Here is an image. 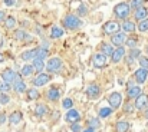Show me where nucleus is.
I'll return each instance as SVG.
<instances>
[{
	"label": "nucleus",
	"mask_w": 148,
	"mask_h": 132,
	"mask_svg": "<svg viewBox=\"0 0 148 132\" xmlns=\"http://www.w3.org/2000/svg\"><path fill=\"white\" fill-rule=\"evenodd\" d=\"M62 25H63V27L68 29V30H76V29H79V27L84 26V22H82L76 14L69 13V14L63 16V19H62Z\"/></svg>",
	"instance_id": "obj_1"
},
{
	"label": "nucleus",
	"mask_w": 148,
	"mask_h": 132,
	"mask_svg": "<svg viewBox=\"0 0 148 132\" xmlns=\"http://www.w3.org/2000/svg\"><path fill=\"white\" fill-rule=\"evenodd\" d=\"M114 14H115V17L119 19V20H128V17H130V14H131V7H130V4L125 3V1H121V3L115 4V7H114Z\"/></svg>",
	"instance_id": "obj_2"
},
{
	"label": "nucleus",
	"mask_w": 148,
	"mask_h": 132,
	"mask_svg": "<svg viewBox=\"0 0 148 132\" xmlns=\"http://www.w3.org/2000/svg\"><path fill=\"white\" fill-rule=\"evenodd\" d=\"M106 101H108V103H109V108H111L112 111H116V109L121 108V105H122V95H121L119 92H111V93L108 95Z\"/></svg>",
	"instance_id": "obj_3"
},
{
	"label": "nucleus",
	"mask_w": 148,
	"mask_h": 132,
	"mask_svg": "<svg viewBox=\"0 0 148 132\" xmlns=\"http://www.w3.org/2000/svg\"><path fill=\"white\" fill-rule=\"evenodd\" d=\"M63 119H65V122H68V124H71V125H72V124H76V122H79V121L82 119V114H81L78 109L72 108V109L66 111V114H65Z\"/></svg>",
	"instance_id": "obj_4"
},
{
	"label": "nucleus",
	"mask_w": 148,
	"mask_h": 132,
	"mask_svg": "<svg viewBox=\"0 0 148 132\" xmlns=\"http://www.w3.org/2000/svg\"><path fill=\"white\" fill-rule=\"evenodd\" d=\"M102 29H103V32L106 35H115V33L121 32V25L116 20H109V22H106L102 26Z\"/></svg>",
	"instance_id": "obj_5"
},
{
	"label": "nucleus",
	"mask_w": 148,
	"mask_h": 132,
	"mask_svg": "<svg viewBox=\"0 0 148 132\" xmlns=\"http://www.w3.org/2000/svg\"><path fill=\"white\" fill-rule=\"evenodd\" d=\"M45 68H46V70H48L49 73H55V72L60 70V68H62V59L58 57V56H56V57H50Z\"/></svg>",
	"instance_id": "obj_6"
},
{
	"label": "nucleus",
	"mask_w": 148,
	"mask_h": 132,
	"mask_svg": "<svg viewBox=\"0 0 148 132\" xmlns=\"http://www.w3.org/2000/svg\"><path fill=\"white\" fill-rule=\"evenodd\" d=\"M127 39H128V36H127V33H124V32H118V33H115V35H111V44L112 46H124L125 42H127Z\"/></svg>",
	"instance_id": "obj_7"
},
{
	"label": "nucleus",
	"mask_w": 148,
	"mask_h": 132,
	"mask_svg": "<svg viewBox=\"0 0 148 132\" xmlns=\"http://www.w3.org/2000/svg\"><path fill=\"white\" fill-rule=\"evenodd\" d=\"M92 63H94V68L95 69H103L108 65V57L103 53H97V55H94Z\"/></svg>",
	"instance_id": "obj_8"
},
{
	"label": "nucleus",
	"mask_w": 148,
	"mask_h": 132,
	"mask_svg": "<svg viewBox=\"0 0 148 132\" xmlns=\"http://www.w3.org/2000/svg\"><path fill=\"white\" fill-rule=\"evenodd\" d=\"M49 82H50V75L49 73H45V72L38 73V76L32 81V83H33V86H35V88L43 86V85H46V83H49Z\"/></svg>",
	"instance_id": "obj_9"
},
{
	"label": "nucleus",
	"mask_w": 148,
	"mask_h": 132,
	"mask_svg": "<svg viewBox=\"0 0 148 132\" xmlns=\"http://www.w3.org/2000/svg\"><path fill=\"white\" fill-rule=\"evenodd\" d=\"M86 96H88L91 101L98 99L99 96H101V88H99V85H97V83L88 85V88H86Z\"/></svg>",
	"instance_id": "obj_10"
},
{
	"label": "nucleus",
	"mask_w": 148,
	"mask_h": 132,
	"mask_svg": "<svg viewBox=\"0 0 148 132\" xmlns=\"http://www.w3.org/2000/svg\"><path fill=\"white\" fill-rule=\"evenodd\" d=\"M0 76H1V81H3V82H7V83L12 85V83L16 81V78L19 76V73H16V72L12 70V69H4Z\"/></svg>",
	"instance_id": "obj_11"
},
{
	"label": "nucleus",
	"mask_w": 148,
	"mask_h": 132,
	"mask_svg": "<svg viewBox=\"0 0 148 132\" xmlns=\"http://www.w3.org/2000/svg\"><path fill=\"white\" fill-rule=\"evenodd\" d=\"M12 89L16 92V93H25L26 90H27V86H26V82L20 78V73H19V76L16 78V81L13 82V86Z\"/></svg>",
	"instance_id": "obj_12"
},
{
	"label": "nucleus",
	"mask_w": 148,
	"mask_h": 132,
	"mask_svg": "<svg viewBox=\"0 0 148 132\" xmlns=\"http://www.w3.org/2000/svg\"><path fill=\"white\" fill-rule=\"evenodd\" d=\"M134 106H135V109H137V111H144V109L148 106V95L141 93V95L135 99Z\"/></svg>",
	"instance_id": "obj_13"
},
{
	"label": "nucleus",
	"mask_w": 148,
	"mask_h": 132,
	"mask_svg": "<svg viewBox=\"0 0 148 132\" xmlns=\"http://www.w3.org/2000/svg\"><path fill=\"white\" fill-rule=\"evenodd\" d=\"M125 55H127V52H125V47H124V46H119V47H116V49L114 50L112 56H111V60H112V63H118V62H121V60L125 57Z\"/></svg>",
	"instance_id": "obj_14"
},
{
	"label": "nucleus",
	"mask_w": 148,
	"mask_h": 132,
	"mask_svg": "<svg viewBox=\"0 0 148 132\" xmlns=\"http://www.w3.org/2000/svg\"><path fill=\"white\" fill-rule=\"evenodd\" d=\"M36 56H38V47H35V49H27V50H25V52L20 53V59H22L23 62L33 60V59H36Z\"/></svg>",
	"instance_id": "obj_15"
},
{
	"label": "nucleus",
	"mask_w": 148,
	"mask_h": 132,
	"mask_svg": "<svg viewBox=\"0 0 148 132\" xmlns=\"http://www.w3.org/2000/svg\"><path fill=\"white\" fill-rule=\"evenodd\" d=\"M134 76H135V81H137L140 85H143V83H145V82H147L148 70H147V69L140 68V69H137V70L134 72Z\"/></svg>",
	"instance_id": "obj_16"
},
{
	"label": "nucleus",
	"mask_w": 148,
	"mask_h": 132,
	"mask_svg": "<svg viewBox=\"0 0 148 132\" xmlns=\"http://www.w3.org/2000/svg\"><path fill=\"white\" fill-rule=\"evenodd\" d=\"M22 119H23V115H22L20 111H13V112L7 116V121H9L10 125H17V124L22 122Z\"/></svg>",
	"instance_id": "obj_17"
},
{
	"label": "nucleus",
	"mask_w": 148,
	"mask_h": 132,
	"mask_svg": "<svg viewBox=\"0 0 148 132\" xmlns=\"http://www.w3.org/2000/svg\"><path fill=\"white\" fill-rule=\"evenodd\" d=\"M46 98H48L49 102H58V101L60 99V90H59V88L52 86V88L46 92Z\"/></svg>",
	"instance_id": "obj_18"
},
{
	"label": "nucleus",
	"mask_w": 148,
	"mask_h": 132,
	"mask_svg": "<svg viewBox=\"0 0 148 132\" xmlns=\"http://www.w3.org/2000/svg\"><path fill=\"white\" fill-rule=\"evenodd\" d=\"M48 114H49L48 105H45V103H36V106H35V115H36L38 118H43V116H46Z\"/></svg>",
	"instance_id": "obj_19"
},
{
	"label": "nucleus",
	"mask_w": 148,
	"mask_h": 132,
	"mask_svg": "<svg viewBox=\"0 0 148 132\" xmlns=\"http://www.w3.org/2000/svg\"><path fill=\"white\" fill-rule=\"evenodd\" d=\"M114 128H115V132H128L131 128V124L125 119H119V121H116Z\"/></svg>",
	"instance_id": "obj_20"
},
{
	"label": "nucleus",
	"mask_w": 148,
	"mask_h": 132,
	"mask_svg": "<svg viewBox=\"0 0 148 132\" xmlns=\"http://www.w3.org/2000/svg\"><path fill=\"white\" fill-rule=\"evenodd\" d=\"M143 93V89L140 88V86H131V88H128L127 90V96H128V99H132V101H135L140 95Z\"/></svg>",
	"instance_id": "obj_21"
},
{
	"label": "nucleus",
	"mask_w": 148,
	"mask_h": 132,
	"mask_svg": "<svg viewBox=\"0 0 148 132\" xmlns=\"http://www.w3.org/2000/svg\"><path fill=\"white\" fill-rule=\"evenodd\" d=\"M135 22H132V20H124V23L121 25V29H122V32L124 33H132V32H135Z\"/></svg>",
	"instance_id": "obj_22"
},
{
	"label": "nucleus",
	"mask_w": 148,
	"mask_h": 132,
	"mask_svg": "<svg viewBox=\"0 0 148 132\" xmlns=\"http://www.w3.org/2000/svg\"><path fill=\"white\" fill-rule=\"evenodd\" d=\"M14 39L16 40H22V42H25V40L29 42V40H33V36H30L29 33H26L25 30L20 29V30H16L14 32Z\"/></svg>",
	"instance_id": "obj_23"
},
{
	"label": "nucleus",
	"mask_w": 148,
	"mask_h": 132,
	"mask_svg": "<svg viewBox=\"0 0 148 132\" xmlns=\"http://www.w3.org/2000/svg\"><path fill=\"white\" fill-rule=\"evenodd\" d=\"M86 128H91L94 131H97L101 128V119L98 116H92V118H88L86 121Z\"/></svg>",
	"instance_id": "obj_24"
},
{
	"label": "nucleus",
	"mask_w": 148,
	"mask_h": 132,
	"mask_svg": "<svg viewBox=\"0 0 148 132\" xmlns=\"http://www.w3.org/2000/svg\"><path fill=\"white\" fill-rule=\"evenodd\" d=\"M132 14H134V19H135V20L141 22V20H144V19L148 17V10L145 7H141V9H138V10H134Z\"/></svg>",
	"instance_id": "obj_25"
},
{
	"label": "nucleus",
	"mask_w": 148,
	"mask_h": 132,
	"mask_svg": "<svg viewBox=\"0 0 148 132\" xmlns=\"http://www.w3.org/2000/svg\"><path fill=\"white\" fill-rule=\"evenodd\" d=\"M32 66H33V69H35V72H38V73H42L43 72V69H45V60H42V59H33L32 60Z\"/></svg>",
	"instance_id": "obj_26"
},
{
	"label": "nucleus",
	"mask_w": 148,
	"mask_h": 132,
	"mask_svg": "<svg viewBox=\"0 0 148 132\" xmlns=\"http://www.w3.org/2000/svg\"><path fill=\"white\" fill-rule=\"evenodd\" d=\"M112 109L109 108V106H102V108H99L98 109V118L99 119H105V118H109L111 115H112Z\"/></svg>",
	"instance_id": "obj_27"
},
{
	"label": "nucleus",
	"mask_w": 148,
	"mask_h": 132,
	"mask_svg": "<svg viewBox=\"0 0 148 132\" xmlns=\"http://www.w3.org/2000/svg\"><path fill=\"white\" fill-rule=\"evenodd\" d=\"M101 50H102L101 53H103V55L108 57V56H112V53H114L115 49L112 47V44L111 43H105V42H102V43H101Z\"/></svg>",
	"instance_id": "obj_28"
},
{
	"label": "nucleus",
	"mask_w": 148,
	"mask_h": 132,
	"mask_svg": "<svg viewBox=\"0 0 148 132\" xmlns=\"http://www.w3.org/2000/svg\"><path fill=\"white\" fill-rule=\"evenodd\" d=\"M63 36V29L59 27V26H52L50 29V38L52 39H59Z\"/></svg>",
	"instance_id": "obj_29"
},
{
	"label": "nucleus",
	"mask_w": 148,
	"mask_h": 132,
	"mask_svg": "<svg viewBox=\"0 0 148 132\" xmlns=\"http://www.w3.org/2000/svg\"><path fill=\"white\" fill-rule=\"evenodd\" d=\"M141 56V50L138 47H134V49H130V53H128V59H130V63H132L135 59H140Z\"/></svg>",
	"instance_id": "obj_30"
},
{
	"label": "nucleus",
	"mask_w": 148,
	"mask_h": 132,
	"mask_svg": "<svg viewBox=\"0 0 148 132\" xmlns=\"http://www.w3.org/2000/svg\"><path fill=\"white\" fill-rule=\"evenodd\" d=\"M33 72H35V69H33L32 63H26V65L22 68L20 75H22V76H25V78H27V76H32V73H33Z\"/></svg>",
	"instance_id": "obj_31"
},
{
	"label": "nucleus",
	"mask_w": 148,
	"mask_h": 132,
	"mask_svg": "<svg viewBox=\"0 0 148 132\" xmlns=\"http://www.w3.org/2000/svg\"><path fill=\"white\" fill-rule=\"evenodd\" d=\"M26 93H27V99H30V101H38V99L40 98V93H39V90L36 88L27 89Z\"/></svg>",
	"instance_id": "obj_32"
},
{
	"label": "nucleus",
	"mask_w": 148,
	"mask_h": 132,
	"mask_svg": "<svg viewBox=\"0 0 148 132\" xmlns=\"http://www.w3.org/2000/svg\"><path fill=\"white\" fill-rule=\"evenodd\" d=\"M76 16L81 19V17H85L86 14H88V7H86V4L85 3H79V6H78V9H76Z\"/></svg>",
	"instance_id": "obj_33"
},
{
	"label": "nucleus",
	"mask_w": 148,
	"mask_h": 132,
	"mask_svg": "<svg viewBox=\"0 0 148 132\" xmlns=\"http://www.w3.org/2000/svg\"><path fill=\"white\" fill-rule=\"evenodd\" d=\"M14 26H16V19L13 16H7L4 19V27L7 30H12V29H14Z\"/></svg>",
	"instance_id": "obj_34"
},
{
	"label": "nucleus",
	"mask_w": 148,
	"mask_h": 132,
	"mask_svg": "<svg viewBox=\"0 0 148 132\" xmlns=\"http://www.w3.org/2000/svg\"><path fill=\"white\" fill-rule=\"evenodd\" d=\"M130 7L132 9V10H138V9H141V7H144V4H145V0H130Z\"/></svg>",
	"instance_id": "obj_35"
},
{
	"label": "nucleus",
	"mask_w": 148,
	"mask_h": 132,
	"mask_svg": "<svg viewBox=\"0 0 148 132\" xmlns=\"http://www.w3.org/2000/svg\"><path fill=\"white\" fill-rule=\"evenodd\" d=\"M137 44H138V39H137L135 36H131V38H128V39H127V42H125V46H127V47H130V49H134V47H137Z\"/></svg>",
	"instance_id": "obj_36"
},
{
	"label": "nucleus",
	"mask_w": 148,
	"mask_h": 132,
	"mask_svg": "<svg viewBox=\"0 0 148 132\" xmlns=\"http://www.w3.org/2000/svg\"><path fill=\"white\" fill-rule=\"evenodd\" d=\"M49 56V50L48 49H43V47H38V59H42V60H45L46 57Z\"/></svg>",
	"instance_id": "obj_37"
},
{
	"label": "nucleus",
	"mask_w": 148,
	"mask_h": 132,
	"mask_svg": "<svg viewBox=\"0 0 148 132\" xmlns=\"http://www.w3.org/2000/svg\"><path fill=\"white\" fill-rule=\"evenodd\" d=\"M62 108H63L65 111L72 109V108H73V101H72L71 98H65V99L62 101Z\"/></svg>",
	"instance_id": "obj_38"
},
{
	"label": "nucleus",
	"mask_w": 148,
	"mask_h": 132,
	"mask_svg": "<svg viewBox=\"0 0 148 132\" xmlns=\"http://www.w3.org/2000/svg\"><path fill=\"white\" fill-rule=\"evenodd\" d=\"M137 29H138L140 32H143V33L147 32L148 30V17L147 19H144V20H141V22L137 25Z\"/></svg>",
	"instance_id": "obj_39"
},
{
	"label": "nucleus",
	"mask_w": 148,
	"mask_h": 132,
	"mask_svg": "<svg viewBox=\"0 0 148 132\" xmlns=\"http://www.w3.org/2000/svg\"><path fill=\"white\" fill-rule=\"evenodd\" d=\"M12 90V85L10 83H7V82H0V93H7V92H10Z\"/></svg>",
	"instance_id": "obj_40"
},
{
	"label": "nucleus",
	"mask_w": 148,
	"mask_h": 132,
	"mask_svg": "<svg viewBox=\"0 0 148 132\" xmlns=\"http://www.w3.org/2000/svg\"><path fill=\"white\" fill-rule=\"evenodd\" d=\"M138 63H140V66H141L143 69H147V70H148V59L145 57V56H140Z\"/></svg>",
	"instance_id": "obj_41"
},
{
	"label": "nucleus",
	"mask_w": 148,
	"mask_h": 132,
	"mask_svg": "<svg viewBox=\"0 0 148 132\" xmlns=\"http://www.w3.org/2000/svg\"><path fill=\"white\" fill-rule=\"evenodd\" d=\"M10 102V98L7 93H0V105H7Z\"/></svg>",
	"instance_id": "obj_42"
},
{
	"label": "nucleus",
	"mask_w": 148,
	"mask_h": 132,
	"mask_svg": "<svg viewBox=\"0 0 148 132\" xmlns=\"http://www.w3.org/2000/svg\"><path fill=\"white\" fill-rule=\"evenodd\" d=\"M71 131L72 132H82L84 129H82V125H81L79 122H76V124H72V125H71Z\"/></svg>",
	"instance_id": "obj_43"
},
{
	"label": "nucleus",
	"mask_w": 148,
	"mask_h": 132,
	"mask_svg": "<svg viewBox=\"0 0 148 132\" xmlns=\"http://www.w3.org/2000/svg\"><path fill=\"white\" fill-rule=\"evenodd\" d=\"M124 111H125L127 114H131L132 111H135V106H134V103H127V105L124 106Z\"/></svg>",
	"instance_id": "obj_44"
},
{
	"label": "nucleus",
	"mask_w": 148,
	"mask_h": 132,
	"mask_svg": "<svg viewBox=\"0 0 148 132\" xmlns=\"http://www.w3.org/2000/svg\"><path fill=\"white\" fill-rule=\"evenodd\" d=\"M6 122H7V115L4 112H0V127L4 125Z\"/></svg>",
	"instance_id": "obj_45"
},
{
	"label": "nucleus",
	"mask_w": 148,
	"mask_h": 132,
	"mask_svg": "<svg viewBox=\"0 0 148 132\" xmlns=\"http://www.w3.org/2000/svg\"><path fill=\"white\" fill-rule=\"evenodd\" d=\"M6 6H14V0H4Z\"/></svg>",
	"instance_id": "obj_46"
},
{
	"label": "nucleus",
	"mask_w": 148,
	"mask_h": 132,
	"mask_svg": "<svg viewBox=\"0 0 148 132\" xmlns=\"http://www.w3.org/2000/svg\"><path fill=\"white\" fill-rule=\"evenodd\" d=\"M4 19H6V13L3 10H0V22H3Z\"/></svg>",
	"instance_id": "obj_47"
},
{
	"label": "nucleus",
	"mask_w": 148,
	"mask_h": 132,
	"mask_svg": "<svg viewBox=\"0 0 148 132\" xmlns=\"http://www.w3.org/2000/svg\"><path fill=\"white\" fill-rule=\"evenodd\" d=\"M144 118H145V119H148V106L144 109Z\"/></svg>",
	"instance_id": "obj_48"
},
{
	"label": "nucleus",
	"mask_w": 148,
	"mask_h": 132,
	"mask_svg": "<svg viewBox=\"0 0 148 132\" xmlns=\"http://www.w3.org/2000/svg\"><path fill=\"white\" fill-rule=\"evenodd\" d=\"M82 132H95V131H94V129H91V128H85Z\"/></svg>",
	"instance_id": "obj_49"
},
{
	"label": "nucleus",
	"mask_w": 148,
	"mask_h": 132,
	"mask_svg": "<svg viewBox=\"0 0 148 132\" xmlns=\"http://www.w3.org/2000/svg\"><path fill=\"white\" fill-rule=\"evenodd\" d=\"M4 62V56H3V53H0V63H3Z\"/></svg>",
	"instance_id": "obj_50"
},
{
	"label": "nucleus",
	"mask_w": 148,
	"mask_h": 132,
	"mask_svg": "<svg viewBox=\"0 0 148 132\" xmlns=\"http://www.w3.org/2000/svg\"><path fill=\"white\" fill-rule=\"evenodd\" d=\"M147 55H148V47H147Z\"/></svg>",
	"instance_id": "obj_51"
}]
</instances>
